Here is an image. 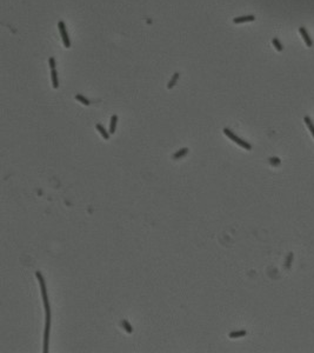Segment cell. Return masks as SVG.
I'll return each instance as SVG.
<instances>
[{
  "instance_id": "1",
  "label": "cell",
  "mask_w": 314,
  "mask_h": 353,
  "mask_svg": "<svg viewBox=\"0 0 314 353\" xmlns=\"http://www.w3.org/2000/svg\"><path fill=\"white\" fill-rule=\"evenodd\" d=\"M36 277L40 284V290H41V297L43 301L46 311V324H45V333H44V353L48 352V339H49V330H51V307L48 303V297H47V290H46V284L45 279L41 274V272H36Z\"/></svg>"
},
{
  "instance_id": "2",
  "label": "cell",
  "mask_w": 314,
  "mask_h": 353,
  "mask_svg": "<svg viewBox=\"0 0 314 353\" xmlns=\"http://www.w3.org/2000/svg\"><path fill=\"white\" fill-rule=\"evenodd\" d=\"M224 133L227 135L231 140H233L235 144H238L239 146H241L242 148H245V150H247V151H251V150H252V146L247 143V141H243L242 139H240L239 137H237L231 130H228V128H224Z\"/></svg>"
},
{
  "instance_id": "3",
  "label": "cell",
  "mask_w": 314,
  "mask_h": 353,
  "mask_svg": "<svg viewBox=\"0 0 314 353\" xmlns=\"http://www.w3.org/2000/svg\"><path fill=\"white\" fill-rule=\"evenodd\" d=\"M58 27H59V31H60V34H61L64 46H65L66 48H69V47H71V41H69V38H68V33H67V31H66V25H65V23H64V21H59Z\"/></svg>"
},
{
  "instance_id": "4",
  "label": "cell",
  "mask_w": 314,
  "mask_h": 353,
  "mask_svg": "<svg viewBox=\"0 0 314 353\" xmlns=\"http://www.w3.org/2000/svg\"><path fill=\"white\" fill-rule=\"evenodd\" d=\"M255 16L254 15H243V16H238L233 19L234 24H241V23H247V21H254Z\"/></svg>"
},
{
  "instance_id": "5",
  "label": "cell",
  "mask_w": 314,
  "mask_h": 353,
  "mask_svg": "<svg viewBox=\"0 0 314 353\" xmlns=\"http://www.w3.org/2000/svg\"><path fill=\"white\" fill-rule=\"evenodd\" d=\"M299 32H300V34H301V37L304 38V41L306 43V45H307L308 47H311V46L313 45V41H312V39L309 38V35H308V33H307L306 28L301 26V27L299 28Z\"/></svg>"
},
{
  "instance_id": "6",
  "label": "cell",
  "mask_w": 314,
  "mask_h": 353,
  "mask_svg": "<svg viewBox=\"0 0 314 353\" xmlns=\"http://www.w3.org/2000/svg\"><path fill=\"white\" fill-rule=\"evenodd\" d=\"M51 77H52V85H53V88H58L59 87V80H58V73L56 68L51 71Z\"/></svg>"
},
{
  "instance_id": "7",
  "label": "cell",
  "mask_w": 314,
  "mask_h": 353,
  "mask_svg": "<svg viewBox=\"0 0 314 353\" xmlns=\"http://www.w3.org/2000/svg\"><path fill=\"white\" fill-rule=\"evenodd\" d=\"M97 130H98V132L101 134V137L105 139V140H108L110 139V133L104 128V126L102 125H100V124H98L97 125Z\"/></svg>"
},
{
  "instance_id": "8",
  "label": "cell",
  "mask_w": 314,
  "mask_h": 353,
  "mask_svg": "<svg viewBox=\"0 0 314 353\" xmlns=\"http://www.w3.org/2000/svg\"><path fill=\"white\" fill-rule=\"evenodd\" d=\"M188 148L187 147H184V148H181V150H179L178 152H176L173 154V159H176V160H178V159H180V158H182V157H185L187 153H188Z\"/></svg>"
},
{
  "instance_id": "9",
  "label": "cell",
  "mask_w": 314,
  "mask_h": 353,
  "mask_svg": "<svg viewBox=\"0 0 314 353\" xmlns=\"http://www.w3.org/2000/svg\"><path fill=\"white\" fill-rule=\"evenodd\" d=\"M117 122H118V115H112L111 117V124H110V133H114L117 128Z\"/></svg>"
},
{
  "instance_id": "10",
  "label": "cell",
  "mask_w": 314,
  "mask_h": 353,
  "mask_svg": "<svg viewBox=\"0 0 314 353\" xmlns=\"http://www.w3.org/2000/svg\"><path fill=\"white\" fill-rule=\"evenodd\" d=\"M246 335V331H234V332H231L230 333V338L231 339H237V338H241V337H245Z\"/></svg>"
},
{
  "instance_id": "11",
  "label": "cell",
  "mask_w": 314,
  "mask_h": 353,
  "mask_svg": "<svg viewBox=\"0 0 314 353\" xmlns=\"http://www.w3.org/2000/svg\"><path fill=\"white\" fill-rule=\"evenodd\" d=\"M179 76H180L179 73H174V74H173L172 79H171V80H169V82L167 84V88H168V90H169V88H172L174 85L177 84V81H178V79H179Z\"/></svg>"
},
{
  "instance_id": "12",
  "label": "cell",
  "mask_w": 314,
  "mask_h": 353,
  "mask_svg": "<svg viewBox=\"0 0 314 353\" xmlns=\"http://www.w3.org/2000/svg\"><path fill=\"white\" fill-rule=\"evenodd\" d=\"M121 326L124 327V330H125L127 333H132V332H133V327H132V325H131V324H130L127 320H125V319H124L123 321H121Z\"/></svg>"
},
{
  "instance_id": "13",
  "label": "cell",
  "mask_w": 314,
  "mask_h": 353,
  "mask_svg": "<svg viewBox=\"0 0 314 353\" xmlns=\"http://www.w3.org/2000/svg\"><path fill=\"white\" fill-rule=\"evenodd\" d=\"M75 99H77L78 101H80L81 104H84L85 106H90V100L87 99V98H85L84 95H81V94H77V95H75Z\"/></svg>"
},
{
  "instance_id": "14",
  "label": "cell",
  "mask_w": 314,
  "mask_h": 353,
  "mask_svg": "<svg viewBox=\"0 0 314 353\" xmlns=\"http://www.w3.org/2000/svg\"><path fill=\"white\" fill-rule=\"evenodd\" d=\"M305 122H306V125L308 126V128H309V131H311V133L313 134V137H314V125H313V122H312V120H311V118L309 117H305Z\"/></svg>"
},
{
  "instance_id": "15",
  "label": "cell",
  "mask_w": 314,
  "mask_h": 353,
  "mask_svg": "<svg viewBox=\"0 0 314 353\" xmlns=\"http://www.w3.org/2000/svg\"><path fill=\"white\" fill-rule=\"evenodd\" d=\"M272 43H273L274 47H275L278 51H282V45H281V43H280V41H279V39L274 38V39L272 40Z\"/></svg>"
},
{
  "instance_id": "16",
  "label": "cell",
  "mask_w": 314,
  "mask_h": 353,
  "mask_svg": "<svg viewBox=\"0 0 314 353\" xmlns=\"http://www.w3.org/2000/svg\"><path fill=\"white\" fill-rule=\"evenodd\" d=\"M48 62H49V67H51V69H54V68H56V60H54V58H49Z\"/></svg>"
},
{
  "instance_id": "17",
  "label": "cell",
  "mask_w": 314,
  "mask_h": 353,
  "mask_svg": "<svg viewBox=\"0 0 314 353\" xmlns=\"http://www.w3.org/2000/svg\"><path fill=\"white\" fill-rule=\"evenodd\" d=\"M269 160H271V164H272V165H279V164H280V160H279L278 158H271Z\"/></svg>"
},
{
  "instance_id": "18",
  "label": "cell",
  "mask_w": 314,
  "mask_h": 353,
  "mask_svg": "<svg viewBox=\"0 0 314 353\" xmlns=\"http://www.w3.org/2000/svg\"><path fill=\"white\" fill-rule=\"evenodd\" d=\"M292 258H293V254L291 253V254L288 255V258H287V264H286V266H287V267H289V266H291V261H292Z\"/></svg>"
}]
</instances>
